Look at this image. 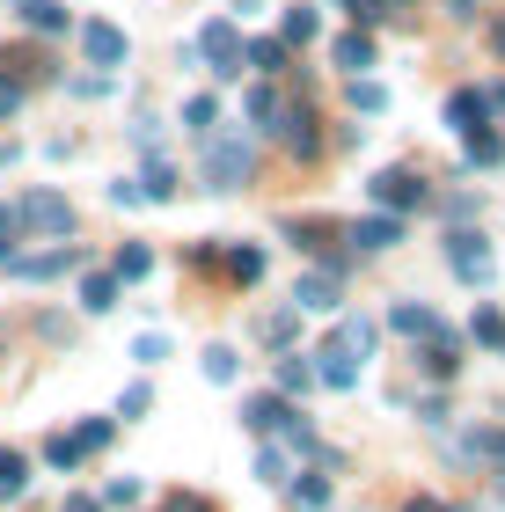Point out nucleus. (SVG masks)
Listing matches in <instances>:
<instances>
[{"instance_id":"nucleus-30","label":"nucleus","mask_w":505,"mask_h":512,"mask_svg":"<svg viewBox=\"0 0 505 512\" xmlns=\"http://www.w3.org/2000/svg\"><path fill=\"white\" fill-rule=\"evenodd\" d=\"M469 454H476V461H491V469H505V432L476 425V432H469Z\"/></svg>"},{"instance_id":"nucleus-31","label":"nucleus","mask_w":505,"mask_h":512,"mask_svg":"<svg viewBox=\"0 0 505 512\" xmlns=\"http://www.w3.org/2000/svg\"><path fill=\"white\" fill-rule=\"evenodd\" d=\"M235 374H242V366H235V344H213V352H205V381H213V388H227Z\"/></svg>"},{"instance_id":"nucleus-29","label":"nucleus","mask_w":505,"mask_h":512,"mask_svg":"<svg viewBox=\"0 0 505 512\" xmlns=\"http://www.w3.org/2000/svg\"><path fill=\"white\" fill-rule=\"evenodd\" d=\"M315 359H323V366H315V381H323V388H359V366L352 359H330V352H315Z\"/></svg>"},{"instance_id":"nucleus-32","label":"nucleus","mask_w":505,"mask_h":512,"mask_svg":"<svg viewBox=\"0 0 505 512\" xmlns=\"http://www.w3.org/2000/svg\"><path fill=\"white\" fill-rule=\"evenodd\" d=\"M220 125V103L213 96H191V103H183V132H213Z\"/></svg>"},{"instance_id":"nucleus-43","label":"nucleus","mask_w":505,"mask_h":512,"mask_svg":"<svg viewBox=\"0 0 505 512\" xmlns=\"http://www.w3.org/2000/svg\"><path fill=\"white\" fill-rule=\"evenodd\" d=\"M257 476H264V483H286V454L264 447V454H257Z\"/></svg>"},{"instance_id":"nucleus-3","label":"nucleus","mask_w":505,"mask_h":512,"mask_svg":"<svg viewBox=\"0 0 505 512\" xmlns=\"http://www.w3.org/2000/svg\"><path fill=\"white\" fill-rule=\"evenodd\" d=\"M81 264V249L74 242H52V249H37V256H0V271L22 278V286H44V278H66Z\"/></svg>"},{"instance_id":"nucleus-44","label":"nucleus","mask_w":505,"mask_h":512,"mask_svg":"<svg viewBox=\"0 0 505 512\" xmlns=\"http://www.w3.org/2000/svg\"><path fill=\"white\" fill-rule=\"evenodd\" d=\"M15 110H22V81L0 74V118H15Z\"/></svg>"},{"instance_id":"nucleus-1","label":"nucleus","mask_w":505,"mask_h":512,"mask_svg":"<svg viewBox=\"0 0 505 512\" xmlns=\"http://www.w3.org/2000/svg\"><path fill=\"white\" fill-rule=\"evenodd\" d=\"M249 176H257V147H249V132H220L213 147H205V191H242Z\"/></svg>"},{"instance_id":"nucleus-19","label":"nucleus","mask_w":505,"mask_h":512,"mask_svg":"<svg viewBox=\"0 0 505 512\" xmlns=\"http://www.w3.org/2000/svg\"><path fill=\"white\" fill-rule=\"evenodd\" d=\"M462 154L476 161V169H498V161H505V139H498L491 125H476V132H462Z\"/></svg>"},{"instance_id":"nucleus-21","label":"nucleus","mask_w":505,"mask_h":512,"mask_svg":"<svg viewBox=\"0 0 505 512\" xmlns=\"http://www.w3.org/2000/svg\"><path fill=\"white\" fill-rule=\"evenodd\" d=\"M22 491H30V461H22L15 447H0V505L22 498Z\"/></svg>"},{"instance_id":"nucleus-27","label":"nucleus","mask_w":505,"mask_h":512,"mask_svg":"<svg viewBox=\"0 0 505 512\" xmlns=\"http://www.w3.org/2000/svg\"><path fill=\"white\" fill-rule=\"evenodd\" d=\"M454 366H462V359H454V337H432L425 344V374L432 381H454Z\"/></svg>"},{"instance_id":"nucleus-47","label":"nucleus","mask_w":505,"mask_h":512,"mask_svg":"<svg viewBox=\"0 0 505 512\" xmlns=\"http://www.w3.org/2000/svg\"><path fill=\"white\" fill-rule=\"evenodd\" d=\"M169 512H213V505H205V498H183V491H176V498H169Z\"/></svg>"},{"instance_id":"nucleus-23","label":"nucleus","mask_w":505,"mask_h":512,"mask_svg":"<svg viewBox=\"0 0 505 512\" xmlns=\"http://www.w3.org/2000/svg\"><path fill=\"white\" fill-rule=\"evenodd\" d=\"M110 432H118V417H88V425H81V432H66V439H74V454L88 461V454H103V447H110Z\"/></svg>"},{"instance_id":"nucleus-11","label":"nucleus","mask_w":505,"mask_h":512,"mask_svg":"<svg viewBox=\"0 0 505 512\" xmlns=\"http://www.w3.org/2000/svg\"><path fill=\"white\" fill-rule=\"evenodd\" d=\"M410 235V227L396 220V213H366V220H352V249H396Z\"/></svg>"},{"instance_id":"nucleus-49","label":"nucleus","mask_w":505,"mask_h":512,"mask_svg":"<svg viewBox=\"0 0 505 512\" xmlns=\"http://www.w3.org/2000/svg\"><path fill=\"white\" fill-rule=\"evenodd\" d=\"M491 44H498V59H505V15H498V22H491Z\"/></svg>"},{"instance_id":"nucleus-2","label":"nucleus","mask_w":505,"mask_h":512,"mask_svg":"<svg viewBox=\"0 0 505 512\" xmlns=\"http://www.w3.org/2000/svg\"><path fill=\"white\" fill-rule=\"evenodd\" d=\"M8 213H15V227H37V235H74V205H66L59 191H30V198H22V205H8Z\"/></svg>"},{"instance_id":"nucleus-9","label":"nucleus","mask_w":505,"mask_h":512,"mask_svg":"<svg viewBox=\"0 0 505 512\" xmlns=\"http://www.w3.org/2000/svg\"><path fill=\"white\" fill-rule=\"evenodd\" d=\"M81 59L88 66H125V30L118 22H81Z\"/></svg>"},{"instance_id":"nucleus-24","label":"nucleus","mask_w":505,"mask_h":512,"mask_svg":"<svg viewBox=\"0 0 505 512\" xmlns=\"http://www.w3.org/2000/svg\"><path fill=\"white\" fill-rule=\"evenodd\" d=\"M279 44H286V52H293V44H315V37H323V22H315V8H286V22H279Z\"/></svg>"},{"instance_id":"nucleus-28","label":"nucleus","mask_w":505,"mask_h":512,"mask_svg":"<svg viewBox=\"0 0 505 512\" xmlns=\"http://www.w3.org/2000/svg\"><path fill=\"white\" fill-rule=\"evenodd\" d=\"M140 191H147L154 205H169V198H176V169H169V161H147V176H140Z\"/></svg>"},{"instance_id":"nucleus-13","label":"nucleus","mask_w":505,"mask_h":512,"mask_svg":"<svg viewBox=\"0 0 505 512\" xmlns=\"http://www.w3.org/2000/svg\"><path fill=\"white\" fill-rule=\"evenodd\" d=\"M447 125H454V132H476V125H491V103H484V88H454V96H447Z\"/></svg>"},{"instance_id":"nucleus-38","label":"nucleus","mask_w":505,"mask_h":512,"mask_svg":"<svg viewBox=\"0 0 505 512\" xmlns=\"http://www.w3.org/2000/svg\"><path fill=\"white\" fill-rule=\"evenodd\" d=\"M147 403H154V388H147V381H132V388L118 395V417H147Z\"/></svg>"},{"instance_id":"nucleus-22","label":"nucleus","mask_w":505,"mask_h":512,"mask_svg":"<svg viewBox=\"0 0 505 512\" xmlns=\"http://www.w3.org/2000/svg\"><path fill=\"white\" fill-rule=\"evenodd\" d=\"M242 59L257 66L264 81H271V74H286V44H279V37H257V44H242Z\"/></svg>"},{"instance_id":"nucleus-52","label":"nucleus","mask_w":505,"mask_h":512,"mask_svg":"<svg viewBox=\"0 0 505 512\" xmlns=\"http://www.w3.org/2000/svg\"><path fill=\"white\" fill-rule=\"evenodd\" d=\"M396 8H403V0H396Z\"/></svg>"},{"instance_id":"nucleus-5","label":"nucleus","mask_w":505,"mask_h":512,"mask_svg":"<svg viewBox=\"0 0 505 512\" xmlns=\"http://www.w3.org/2000/svg\"><path fill=\"white\" fill-rule=\"evenodd\" d=\"M447 264H454V278H469V286H491V249H484V235H469V227H454L447 235Z\"/></svg>"},{"instance_id":"nucleus-16","label":"nucleus","mask_w":505,"mask_h":512,"mask_svg":"<svg viewBox=\"0 0 505 512\" xmlns=\"http://www.w3.org/2000/svg\"><path fill=\"white\" fill-rule=\"evenodd\" d=\"M22 30H37V37H59L66 30V8H59V0H22Z\"/></svg>"},{"instance_id":"nucleus-40","label":"nucleus","mask_w":505,"mask_h":512,"mask_svg":"<svg viewBox=\"0 0 505 512\" xmlns=\"http://www.w3.org/2000/svg\"><path fill=\"white\" fill-rule=\"evenodd\" d=\"M110 205H147V191H140V176H118V183H110Z\"/></svg>"},{"instance_id":"nucleus-41","label":"nucleus","mask_w":505,"mask_h":512,"mask_svg":"<svg viewBox=\"0 0 505 512\" xmlns=\"http://www.w3.org/2000/svg\"><path fill=\"white\" fill-rule=\"evenodd\" d=\"M132 359H140V366H162V359H169V344H162V337H154V330H147L140 344H132Z\"/></svg>"},{"instance_id":"nucleus-35","label":"nucleus","mask_w":505,"mask_h":512,"mask_svg":"<svg viewBox=\"0 0 505 512\" xmlns=\"http://www.w3.org/2000/svg\"><path fill=\"white\" fill-rule=\"evenodd\" d=\"M249 125H271V118H279V88H249Z\"/></svg>"},{"instance_id":"nucleus-45","label":"nucleus","mask_w":505,"mask_h":512,"mask_svg":"<svg viewBox=\"0 0 505 512\" xmlns=\"http://www.w3.org/2000/svg\"><path fill=\"white\" fill-rule=\"evenodd\" d=\"M403 512H469V505H440V498H410Z\"/></svg>"},{"instance_id":"nucleus-8","label":"nucleus","mask_w":505,"mask_h":512,"mask_svg":"<svg viewBox=\"0 0 505 512\" xmlns=\"http://www.w3.org/2000/svg\"><path fill=\"white\" fill-rule=\"evenodd\" d=\"M293 417H301V410H293L286 395H249V403H242V425L257 432V439H279V432L293 425Z\"/></svg>"},{"instance_id":"nucleus-51","label":"nucleus","mask_w":505,"mask_h":512,"mask_svg":"<svg viewBox=\"0 0 505 512\" xmlns=\"http://www.w3.org/2000/svg\"><path fill=\"white\" fill-rule=\"evenodd\" d=\"M484 103H491V110H505V81H498V88H491V96H484Z\"/></svg>"},{"instance_id":"nucleus-12","label":"nucleus","mask_w":505,"mask_h":512,"mask_svg":"<svg viewBox=\"0 0 505 512\" xmlns=\"http://www.w3.org/2000/svg\"><path fill=\"white\" fill-rule=\"evenodd\" d=\"M388 330H403V337H447V322L432 315V308H418V300H396V308H388Z\"/></svg>"},{"instance_id":"nucleus-42","label":"nucleus","mask_w":505,"mask_h":512,"mask_svg":"<svg viewBox=\"0 0 505 512\" xmlns=\"http://www.w3.org/2000/svg\"><path fill=\"white\" fill-rule=\"evenodd\" d=\"M103 505H140V476H118V483L103 491Z\"/></svg>"},{"instance_id":"nucleus-20","label":"nucleus","mask_w":505,"mask_h":512,"mask_svg":"<svg viewBox=\"0 0 505 512\" xmlns=\"http://www.w3.org/2000/svg\"><path fill=\"white\" fill-rule=\"evenodd\" d=\"M81 308H88V315H110V308H118V278H110V271H88V278H81Z\"/></svg>"},{"instance_id":"nucleus-37","label":"nucleus","mask_w":505,"mask_h":512,"mask_svg":"<svg viewBox=\"0 0 505 512\" xmlns=\"http://www.w3.org/2000/svg\"><path fill=\"white\" fill-rule=\"evenodd\" d=\"M44 461H52V469H81V454H74V439H66V432L44 439Z\"/></svg>"},{"instance_id":"nucleus-15","label":"nucleus","mask_w":505,"mask_h":512,"mask_svg":"<svg viewBox=\"0 0 505 512\" xmlns=\"http://www.w3.org/2000/svg\"><path fill=\"white\" fill-rule=\"evenodd\" d=\"M279 132H286V147L301 154V161H315V154H323V132H315V118H308V110H286V125H279Z\"/></svg>"},{"instance_id":"nucleus-25","label":"nucleus","mask_w":505,"mask_h":512,"mask_svg":"<svg viewBox=\"0 0 505 512\" xmlns=\"http://www.w3.org/2000/svg\"><path fill=\"white\" fill-rule=\"evenodd\" d=\"M308 388H315V366H308L301 352L279 359V388H271V395H308Z\"/></svg>"},{"instance_id":"nucleus-39","label":"nucleus","mask_w":505,"mask_h":512,"mask_svg":"<svg viewBox=\"0 0 505 512\" xmlns=\"http://www.w3.org/2000/svg\"><path fill=\"white\" fill-rule=\"evenodd\" d=\"M337 8H344V15H352V22H359V30H374V22L388 15V8H381V0H337Z\"/></svg>"},{"instance_id":"nucleus-26","label":"nucleus","mask_w":505,"mask_h":512,"mask_svg":"<svg viewBox=\"0 0 505 512\" xmlns=\"http://www.w3.org/2000/svg\"><path fill=\"white\" fill-rule=\"evenodd\" d=\"M286 498L301 505V512H323V505H330V476H301V483H286Z\"/></svg>"},{"instance_id":"nucleus-46","label":"nucleus","mask_w":505,"mask_h":512,"mask_svg":"<svg viewBox=\"0 0 505 512\" xmlns=\"http://www.w3.org/2000/svg\"><path fill=\"white\" fill-rule=\"evenodd\" d=\"M22 235V227H15V213H8V205H0V256H8V242Z\"/></svg>"},{"instance_id":"nucleus-17","label":"nucleus","mask_w":505,"mask_h":512,"mask_svg":"<svg viewBox=\"0 0 505 512\" xmlns=\"http://www.w3.org/2000/svg\"><path fill=\"white\" fill-rule=\"evenodd\" d=\"M220 264H227V278H235V286H257V278H264V249H257V242H235Z\"/></svg>"},{"instance_id":"nucleus-48","label":"nucleus","mask_w":505,"mask_h":512,"mask_svg":"<svg viewBox=\"0 0 505 512\" xmlns=\"http://www.w3.org/2000/svg\"><path fill=\"white\" fill-rule=\"evenodd\" d=\"M59 512H96V498H66Z\"/></svg>"},{"instance_id":"nucleus-34","label":"nucleus","mask_w":505,"mask_h":512,"mask_svg":"<svg viewBox=\"0 0 505 512\" xmlns=\"http://www.w3.org/2000/svg\"><path fill=\"white\" fill-rule=\"evenodd\" d=\"M293 330H301V308H279V315H264V344H293Z\"/></svg>"},{"instance_id":"nucleus-36","label":"nucleus","mask_w":505,"mask_h":512,"mask_svg":"<svg viewBox=\"0 0 505 512\" xmlns=\"http://www.w3.org/2000/svg\"><path fill=\"white\" fill-rule=\"evenodd\" d=\"M352 110H366V118L388 110V88H381V81H352Z\"/></svg>"},{"instance_id":"nucleus-50","label":"nucleus","mask_w":505,"mask_h":512,"mask_svg":"<svg viewBox=\"0 0 505 512\" xmlns=\"http://www.w3.org/2000/svg\"><path fill=\"white\" fill-rule=\"evenodd\" d=\"M447 15H476V0H447Z\"/></svg>"},{"instance_id":"nucleus-4","label":"nucleus","mask_w":505,"mask_h":512,"mask_svg":"<svg viewBox=\"0 0 505 512\" xmlns=\"http://www.w3.org/2000/svg\"><path fill=\"white\" fill-rule=\"evenodd\" d=\"M366 198H374V213H410V205H425L432 191H425V176H410V169H381L374 183H366Z\"/></svg>"},{"instance_id":"nucleus-6","label":"nucleus","mask_w":505,"mask_h":512,"mask_svg":"<svg viewBox=\"0 0 505 512\" xmlns=\"http://www.w3.org/2000/svg\"><path fill=\"white\" fill-rule=\"evenodd\" d=\"M293 308H301V315H337V308H344L337 271H330V264H323V271H301V278H293Z\"/></svg>"},{"instance_id":"nucleus-33","label":"nucleus","mask_w":505,"mask_h":512,"mask_svg":"<svg viewBox=\"0 0 505 512\" xmlns=\"http://www.w3.org/2000/svg\"><path fill=\"white\" fill-rule=\"evenodd\" d=\"M469 330H476V344L505 352V315H498V308H476V322H469Z\"/></svg>"},{"instance_id":"nucleus-7","label":"nucleus","mask_w":505,"mask_h":512,"mask_svg":"<svg viewBox=\"0 0 505 512\" xmlns=\"http://www.w3.org/2000/svg\"><path fill=\"white\" fill-rule=\"evenodd\" d=\"M198 52L213 59V74H220V81H235V74H242V30H235V22H205V30H198Z\"/></svg>"},{"instance_id":"nucleus-14","label":"nucleus","mask_w":505,"mask_h":512,"mask_svg":"<svg viewBox=\"0 0 505 512\" xmlns=\"http://www.w3.org/2000/svg\"><path fill=\"white\" fill-rule=\"evenodd\" d=\"M330 59H337V66H344V74H352V81H359V74H366V66H374V37H366V30H344V37L330 44Z\"/></svg>"},{"instance_id":"nucleus-10","label":"nucleus","mask_w":505,"mask_h":512,"mask_svg":"<svg viewBox=\"0 0 505 512\" xmlns=\"http://www.w3.org/2000/svg\"><path fill=\"white\" fill-rule=\"evenodd\" d=\"M330 359H352V366H366V352H374V322H359V315H344L337 330H330V344H323Z\"/></svg>"},{"instance_id":"nucleus-18","label":"nucleus","mask_w":505,"mask_h":512,"mask_svg":"<svg viewBox=\"0 0 505 512\" xmlns=\"http://www.w3.org/2000/svg\"><path fill=\"white\" fill-rule=\"evenodd\" d=\"M147 271H154V249H147V242H125L118 264H110V278H118V286H140Z\"/></svg>"}]
</instances>
